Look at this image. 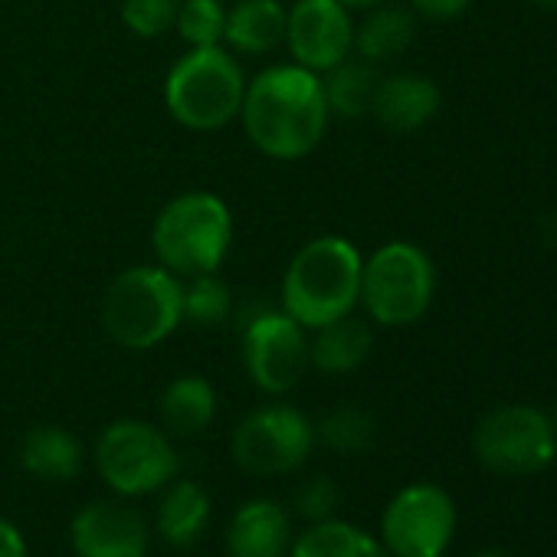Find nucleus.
Masks as SVG:
<instances>
[{
	"label": "nucleus",
	"mask_w": 557,
	"mask_h": 557,
	"mask_svg": "<svg viewBox=\"0 0 557 557\" xmlns=\"http://www.w3.org/2000/svg\"><path fill=\"white\" fill-rule=\"evenodd\" d=\"M332 112L322 76L299 63H272L246 79L239 125L249 145L269 161H302L329 132Z\"/></svg>",
	"instance_id": "f257e3e1"
},
{
	"label": "nucleus",
	"mask_w": 557,
	"mask_h": 557,
	"mask_svg": "<svg viewBox=\"0 0 557 557\" xmlns=\"http://www.w3.org/2000/svg\"><path fill=\"white\" fill-rule=\"evenodd\" d=\"M361 269L364 252L348 236H315L289 259L278 283V309L306 332L345 319L361 302Z\"/></svg>",
	"instance_id": "f03ea898"
},
{
	"label": "nucleus",
	"mask_w": 557,
	"mask_h": 557,
	"mask_svg": "<svg viewBox=\"0 0 557 557\" xmlns=\"http://www.w3.org/2000/svg\"><path fill=\"white\" fill-rule=\"evenodd\" d=\"M233 210L213 190H184L171 197L151 223L154 262L184 278L220 272L233 246Z\"/></svg>",
	"instance_id": "7ed1b4c3"
},
{
	"label": "nucleus",
	"mask_w": 557,
	"mask_h": 557,
	"mask_svg": "<svg viewBox=\"0 0 557 557\" xmlns=\"http://www.w3.org/2000/svg\"><path fill=\"white\" fill-rule=\"evenodd\" d=\"M106 335L125 351H151L184 325V283L158 262L122 269L99 309Z\"/></svg>",
	"instance_id": "20e7f679"
},
{
	"label": "nucleus",
	"mask_w": 557,
	"mask_h": 557,
	"mask_svg": "<svg viewBox=\"0 0 557 557\" xmlns=\"http://www.w3.org/2000/svg\"><path fill=\"white\" fill-rule=\"evenodd\" d=\"M246 79L239 57L226 47L187 50L164 76V109L187 132H220L239 119Z\"/></svg>",
	"instance_id": "39448f33"
},
{
	"label": "nucleus",
	"mask_w": 557,
	"mask_h": 557,
	"mask_svg": "<svg viewBox=\"0 0 557 557\" xmlns=\"http://www.w3.org/2000/svg\"><path fill=\"white\" fill-rule=\"evenodd\" d=\"M436 299V265L430 252L410 239H391L364 256L361 309L371 325L410 329Z\"/></svg>",
	"instance_id": "423d86ee"
},
{
	"label": "nucleus",
	"mask_w": 557,
	"mask_h": 557,
	"mask_svg": "<svg viewBox=\"0 0 557 557\" xmlns=\"http://www.w3.org/2000/svg\"><path fill=\"white\" fill-rule=\"evenodd\" d=\"M96 466L119 495H151L174 479L177 449L148 420H115L96 443Z\"/></svg>",
	"instance_id": "0eeeda50"
},
{
	"label": "nucleus",
	"mask_w": 557,
	"mask_h": 557,
	"mask_svg": "<svg viewBox=\"0 0 557 557\" xmlns=\"http://www.w3.org/2000/svg\"><path fill=\"white\" fill-rule=\"evenodd\" d=\"M472 449L492 472L534 475L557 456V426L544 410L531 404H505L479 420Z\"/></svg>",
	"instance_id": "6e6552de"
},
{
	"label": "nucleus",
	"mask_w": 557,
	"mask_h": 557,
	"mask_svg": "<svg viewBox=\"0 0 557 557\" xmlns=\"http://www.w3.org/2000/svg\"><path fill=\"white\" fill-rule=\"evenodd\" d=\"M315 423L289 404H265L243 417L233 433V459L256 475H283L299 469L315 449Z\"/></svg>",
	"instance_id": "1a4fd4ad"
},
{
	"label": "nucleus",
	"mask_w": 557,
	"mask_h": 557,
	"mask_svg": "<svg viewBox=\"0 0 557 557\" xmlns=\"http://www.w3.org/2000/svg\"><path fill=\"white\" fill-rule=\"evenodd\" d=\"M239 355L249 381L272 397L296 391L312 368L309 361V332L286 315L283 309L259 312L243 325Z\"/></svg>",
	"instance_id": "9d476101"
},
{
	"label": "nucleus",
	"mask_w": 557,
	"mask_h": 557,
	"mask_svg": "<svg viewBox=\"0 0 557 557\" xmlns=\"http://www.w3.org/2000/svg\"><path fill=\"white\" fill-rule=\"evenodd\" d=\"M381 534L394 557H443L456 534V502L433 482H413L384 508Z\"/></svg>",
	"instance_id": "9b49d317"
},
{
	"label": "nucleus",
	"mask_w": 557,
	"mask_h": 557,
	"mask_svg": "<svg viewBox=\"0 0 557 557\" xmlns=\"http://www.w3.org/2000/svg\"><path fill=\"white\" fill-rule=\"evenodd\" d=\"M283 47L293 63L322 76L355 57V11L342 0H293Z\"/></svg>",
	"instance_id": "f8f14e48"
},
{
	"label": "nucleus",
	"mask_w": 557,
	"mask_h": 557,
	"mask_svg": "<svg viewBox=\"0 0 557 557\" xmlns=\"http://www.w3.org/2000/svg\"><path fill=\"white\" fill-rule=\"evenodd\" d=\"M73 550L79 557H145L148 528L141 515L119 502H92L76 511L70 524Z\"/></svg>",
	"instance_id": "ddd939ff"
},
{
	"label": "nucleus",
	"mask_w": 557,
	"mask_h": 557,
	"mask_svg": "<svg viewBox=\"0 0 557 557\" xmlns=\"http://www.w3.org/2000/svg\"><path fill=\"white\" fill-rule=\"evenodd\" d=\"M440 106L443 96L430 76L394 73V76H381L371 102V115L381 128L394 135H413L440 115Z\"/></svg>",
	"instance_id": "4468645a"
},
{
	"label": "nucleus",
	"mask_w": 557,
	"mask_h": 557,
	"mask_svg": "<svg viewBox=\"0 0 557 557\" xmlns=\"http://www.w3.org/2000/svg\"><path fill=\"white\" fill-rule=\"evenodd\" d=\"M293 547L289 511L272 498L239 505L226 528L230 557H286Z\"/></svg>",
	"instance_id": "2eb2a0df"
},
{
	"label": "nucleus",
	"mask_w": 557,
	"mask_h": 557,
	"mask_svg": "<svg viewBox=\"0 0 557 557\" xmlns=\"http://www.w3.org/2000/svg\"><path fill=\"white\" fill-rule=\"evenodd\" d=\"M283 0H230L223 47L233 57H265L286 40Z\"/></svg>",
	"instance_id": "dca6fc26"
},
{
	"label": "nucleus",
	"mask_w": 557,
	"mask_h": 557,
	"mask_svg": "<svg viewBox=\"0 0 557 557\" xmlns=\"http://www.w3.org/2000/svg\"><path fill=\"white\" fill-rule=\"evenodd\" d=\"M361 24H355V57L371 63V66H384L391 60H397L400 53H407V47L417 37V14L404 4H394V0H384V4H374L368 11H361Z\"/></svg>",
	"instance_id": "f3484780"
},
{
	"label": "nucleus",
	"mask_w": 557,
	"mask_h": 557,
	"mask_svg": "<svg viewBox=\"0 0 557 557\" xmlns=\"http://www.w3.org/2000/svg\"><path fill=\"white\" fill-rule=\"evenodd\" d=\"M371 348H374L371 322H364L351 312V315L335 319V322L312 332L309 361L322 374H351L371 358Z\"/></svg>",
	"instance_id": "a211bd4d"
},
{
	"label": "nucleus",
	"mask_w": 557,
	"mask_h": 557,
	"mask_svg": "<svg viewBox=\"0 0 557 557\" xmlns=\"http://www.w3.org/2000/svg\"><path fill=\"white\" fill-rule=\"evenodd\" d=\"M158 410H161L164 433L197 436L216 417V391L200 374H181L164 387V394L158 400Z\"/></svg>",
	"instance_id": "6ab92c4d"
},
{
	"label": "nucleus",
	"mask_w": 557,
	"mask_h": 557,
	"mask_svg": "<svg viewBox=\"0 0 557 557\" xmlns=\"http://www.w3.org/2000/svg\"><path fill=\"white\" fill-rule=\"evenodd\" d=\"M21 462L27 472L40 475V479L66 482V479L79 475V469H83V446L70 430H63L57 423L34 426L21 443Z\"/></svg>",
	"instance_id": "aec40b11"
},
{
	"label": "nucleus",
	"mask_w": 557,
	"mask_h": 557,
	"mask_svg": "<svg viewBox=\"0 0 557 557\" xmlns=\"http://www.w3.org/2000/svg\"><path fill=\"white\" fill-rule=\"evenodd\" d=\"M377 83H381L377 66H371L358 57H348L335 70L322 73V89H325V102H329L332 119L355 122L361 115H371Z\"/></svg>",
	"instance_id": "412c9836"
},
{
	"label": "nucleus",
	"mask_w": 557,
	"mask_h": 557,
	"mask_svg": "<svg viewBox=\"0 0 557 557\" xmlns=\"http://www.w3.org/2000/svg\"><path fill=\"white\" fill-rule=\"evenodd\" d=\"M210 521V498L197 482H174L158 508V531L174 547H190Z\"/></svg>",
	"instance_id": "4be33fe9"
},
{
	"label": "nucleus",
	"mask_w": 557,
	"mask_h": 557,
	"mask_svg": "<svg viewBox=\"0 0 557 557\" xmlns=\"http://www.w3.org/2000/svg\"><path fill=\"white\" fill-rule=\"evenodd\" d=\"M293 557H394L384 541L345 521H315L293 547Z\"/></svg>",
	"instance_id": "5701e85b"
},
{
	"label": "nucleus",
	"mask_w": 557,
	"mask_h": 557,
	"mask_svg": "<svg viewBox=\"0 0 557 557\" xmlns=\"http://www.w3.org/2000/svg\"><path fill=\"white\" fill-rule=\"evenodd\" d=\"M233 315V289L216 272L184 278V322L197 329H216Z\"/></svg>",
	"instance_id": "b1692460"
},
{
	"label": "nucleus",
	"mask_w": 557,
	"mask_h": 557,
	"mask_svg": "<svg viewBox=\"0 0 557 557\" xmlns=\"http://www.w3.org/2000/svg\"><path fill=\"white\" fill-rule=\"evenodd\" d=\"M226 30V0H181L174 34L187 50L223 47Z\"/></svg>",
	"instance_id": "393cba45"
},
{
	"label": "nucleus",
	"mask_w": 557,
	"mask_h": 557,
	"mask_svg": "<svg viewBox=\"0 0 557 557\" xmlns=\"http://www.w3.org/2000/svg\"><path fill=\"white\" fill-rule=\"evenodd\" d=\"M315 433L335 453H361L374 443V417L361 407H335Z\"/></svg>",
	"instance_id": "a878e982"
},
{
	"label": "nucleus",
	"mask_w": 557,
	"mask_h": 557,
	"mask_svg": "<svg viewBox=\"0 0 557 557\" xmlns=\"http://www.w3.org/2000/svg\"><path fill=\"white\" fill-rule=\"evenodd\" d=\"M181 0H122L119 17L122 27L141 40H158L174 30Z\"/></svg>",
	"instance_id": "bb28decb"
},
{
	"label": "nucleus",
	"mask_w": 557,
	"mask_h": 557,
	"mask_svg": "<svg viewBox=\"0 0 557 557\" xmlns=\"http://www.w3.org/2000/svg\"><path fill=\"white\" fill-rule=\"evenodd\" d=\"M335 505H338V488H335V482L325 479V475H315V479L306 482L302 492H299V511H302L306 518H312V521L332 518Z\"/></svg>",
	"instance_id": "cd10ccee"
},
{
	"label": "nucleus",
	"mask_w": 557,
	"mask_h": 557,
	"mask_svg": "<svg viewBox=\"0 0 557 557\" xmlns=\"http://www.w3.org/2000/svg\"><path fill=\"white\" fill-rule=\"evenodd\" d=\"M472 0H410V11L423 21H433V24H446V21H456L469 11Z\"/></svg>",
	"instance_id": "c85d7f7f"
},
{
	"label": "nucleus",
	"mask_w": 557,
	"mask_h": 557,
	"mask_svg": "<svg viewBox=\"0 0 557 557\" xmlns=\"http://www.w3.org/2000/svg\"><path fill=\"white\" fill-rule=\"evenodd\" d=\"M0 557H27L24 534L11 521H4V518H0Z\"/></svg>",
	"instance_id": "c756f323"
},
{
	"label": "nucleus",
	"mask_w": 557,
	"mask_h": 557,
	"mask_svg": "<svg viewBox=\"0 0 557 557\" xmlns=\"http://www.w3.org/2000/svg\"><path fill=\"white\" fill-rule=\"evenodd\" d=\"M342 4L348 8V11H368V8H374V4H384V0H342Z\"/></svg>",
	"instance_id": "7c9ffc66"
},
{
	"label": "nucleus",
	"mask_w": 557,
	"mask_h": 557,
	"mask_svg": "<svg viewBox=\"0 0 557 557\" xmlns=\"http://www.w3.org/2000/svg\"><path fill=\"white\" fill-rule=\"evenodd\" d=\"M475 557H508V554H505L502 547H482V550H479Z\"/></svg>",
	"instance_id": "2f4dec72"
},
{
	"label": "nucleus",
	"mask_w": 557,
	"mask_h": 557,
	"mask_svg": "<svg viewBox=\"0 0 557 557\" xmlns=\"http://www.w3.org/2000/svg\"><path fill=\"white\" fill-rule=\"evenodd\" d=\"M528 4H534L541 11H557V0H528Z\"/></svg>",
	"instance_id": "473e14b6"
},
{
	"label": "nucleus",
	"mask_w": 557,
	"mask_h": 557,
	"mask_svg": "<svg viewBox=\"0 0 557 557\" xmlns=\"http://www.w3.org/2000/svg\"><path fill=\"white\" fill-rule=\"evenodd\" d=\"M554 426H557V407H554Z\"/></svg>",
	"instance_id": "72a5a7b5"
},
{
	"label": "nucleus",
	"mask_w": 557,
	"mask_h": 557,
	"mask_svg": "<svg viewBox=\"0 0 557 557\" xmlns=\"http://www.w3.org/2000/svg\"><path fill=\"white\" fill-rule=\"evenodd\" d=\"M226 4H230V0H226Z\"/></svg>",
	"instance_id": "f704fd0d"
}]
</instances>
